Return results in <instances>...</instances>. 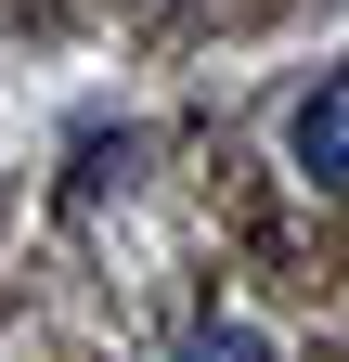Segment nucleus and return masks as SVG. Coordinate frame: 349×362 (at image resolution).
I'll use <instances>...</instances> for the list:
<instances>
[{"label":"nucleus","mask_w":349,"mask_h":362,"mask_svg":"<svg viewBox=\"0 0 349 362\" xmlns=\"http://www.w3.org/2000/svg\"><path fill=\"white\" fill-rule=\"evenodd\" d=\"M285 156L311 168V181H336V194H349V78H324L311 104L285 117Z\"/></svg>","instance_id":"f257e3e1"},{"label":"nucleus","mask_w":349,"mask_h":362,"mask_svg":"<svg viewBox=\"0 0 349 362\" xmlns=\"http://www.w3.org/2000/svg\"><path fill=\"white\" fill-rule=\"evenodd\" d=\"M182 362H272V337H259V324H194Z\"/></svg>","instance_id":"f03ea898"}]
</instances>
